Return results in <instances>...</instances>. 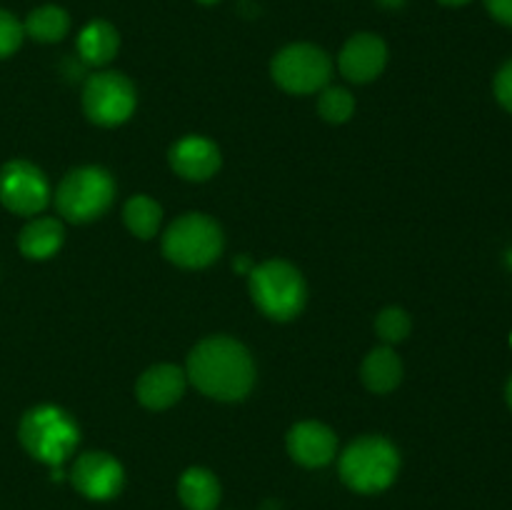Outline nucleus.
I'll use <instances>...</instances> for the list:
<instances>
[{"instance_id":"obj_14","label":"nucleus","mask_w":512,"mask_h":510,"mask_svg":"<svg viewBox=\"0 0 512 510\" xmlns=\"http://www.w3.org/2000/svg\"><path fill=\"white\" fill-rule=\"evenodd\" d=\"M188 388V375L173 363L150 365L135 383V398L148 410H168L178 403Z\"/></svg>"},{"instance_id":"obj_6","label":"nucleus","mask_w":512,"mask_h":510,"mask_svg":"<svg viewBox=\"0 0 512 510\" xmlns=\"http://www.w3.org/2000/svg\"><path fill=\"white\" fill-rule=\"evenodd\" d=\"M115 200V178L100 165H80L55 188V208L70 223H90L108 213Z\"/></svg>"},{"instance_id":"obj_24","label":"nucleus","mask_w":512,"mask_h":510,"mask_svg":"<svg viewBox=\"0 0 512 510\" xmlns=\"http://www.w3.org/2000/svg\"><path fill=\"white\" fill-rule=\"evenodd\" d=\"M493 90H495V100H498L508 113H512V58L508 63L500 65V70L495 73Z\"/></svg>"},{"instance_id":"obj_20","label":"nucleus","mask_w":512,"mask_h":510,"mask_svg":"<svg viewBox=\"0 0 512 510\" xmlns=\"http://www.w3.org/2000/svg\"><path fill=\"white\" fill-rule=\"evenodd\" d=\"M23 30L38 43H58L68 35L70 15L60 5H40L25 18Z\"/></svg>"},{"instance_id":"obj_1","label":"nucleus","mask_w":512,"mask_h":510,"mask_svg":"<svg viewBox=\"0 0 512 510\" xmlns=\"http://www.w3.org/2000/svg\"><path fill=\"white\" fill-rule=\"evenodd\" d=\"M185 375L205 398L238 403L253 390L255 363L240 340L230 335H210L190 350Z\"/></svg>"},{"instance_id":"obj_18","label":"nucleus","mask_w":512,"mask_h":510,"mask_svg":"<svg viewBox=\"0 0 512 510\" xmlns=\"http://www.w3.org/2000/svg\"><path fill=\"white\" fill-rule=\"evenodd\" d=\"M180 503L188 510H215L220 503V480L208 468H188L178 480Z\"/></svg>"},{"instance_id":"obj_25","label":"nucleus","mask_w":512,"mask_h":510,"mask_svg":"<svg viewBox=\"0 0 512 510\" xmlns=\"http://www.w3.org/2000/svg\"><path fill=\"white\" fill-rule=\"evenodd\" d=\"M485 8L498 23L512 28V0H485Z\"/></svg>"},{"instance_id":"obj_5","label":"nucleus","mask_w":512,"mask_h":510,"mask_svg":"<svg viewBox=\"0 0 512 510\" xmlns=\"http://www.w3.org/2000/svg\"><path fill=\"white\" fill-rule=\"evenodd\" d=\"M165 260L185 270H203L223 255L225 235L218 220L205 213H185L163 233Z\"/></svg>"},{"instance_id":"obj_11","label":"nucleus","mask_w":512,"mask_h":510,"mask_svg":"<svg viewBox=\"0 0 512 510\" xmlns=\"http://www.w3.org/2000/svg\"><path fill=\"white\" fill-rule=\"evenodd\" d=\"M385 65H388V45L375 33H355L338 55L340 75L355 85L378 80Z\"/></svg>"},{"instance_id":"obj_30","label":"nucleus","mask_w":512,"mask_h":510,"mask_svg":"<svg viewBox=\"0 0 512 510\" xmlns=\"http://www.w3.org/2000/svg\"><path fill=\"white\" fill-rule=\"evenodd\" d=\"M510 348H512V333H510Z\"/></svg>"},{"instance_id":"obj_26","label":"nucleus","mask_w":512,"mask_h":510,"mask_svg":"<svg viewBox=\"0 0 512 510\" xmlns=\"http://www.w3.org/2000/svg\"><path fill=\"white\" fill-rule=\"evenodd\" d=\"M375 3L385 10H400L405 3H408V0H375Z\"/></svg>"},{"instance_id":"obj_16","label":"nucleus","mask_w":512,"mask_h":510,"mask_svg":"<svg viewBox=\"0 0 512 510\" xmlns=\"http://www.w3.org/2000/svg\"><path fill=\"white\" fill-rule=\"evenodd\" d=\"M403 360L398 358L390 345H380L365 355L363 365H360V378H363L365 388L375 395L393 393L403 380Z\"/></svg>"},{"instance_id":"obj_15","label":"nucleus","mask_w":512,"mask_h":510,"mask_svg":"<svg viewBox=\"0 0 512 510\" xmlns=\"http://www.w3.org/2000/svg\"><path fill=\"white\" fill-rule=\"evenodd\" d=\"M63 243V223L58 218H48V215L33 218L18 235V248L28 260H50L53 255H58Z\"/></svg>"},{"instance_id":"obj_17","label":"nucleus","mask_w":512,"mask_h":510,"mask_svg":"<svg viewBox=\"0 0 512 510\" xmlns=\"http://www.w3.org/2000/svg\"><path fill=\"white\" fill-rule=\"evenodd\" d=\"M120 35L108 20H90L78 33V55L85 65L103 68L118 55Z\"/></svg>"},{"instance_id":"obj_3","label":"nucleus","mask_w":512,"mask_h":510,"mask_svg":"<svg viewBox=\"0 0 512 510\" xmlns=\"http://www.w3.org/2000/svg\"><path fill=\"white\" fill-rule=\"evenodd\" d=\"M248 290L255 308L270 320H293L308 303V283L288 260H265L248 273Z\"/></svg>"},{"instance_id":"obj_29","label":"nucleus","mask_w":512,"mask_h":510,"mask_svg":"<svg viewBox=\"0 0 512 510\" xmlns=\"http://www.w3.org/2000/svg\"><path fill=\"white\" fill-rule=\"evenodd\" d=\"M200 5H215V3H220V0H198Z\"/></svg>"},{"instance_id":"obj_28","label":"nucleus","mask_w":512,"mask_h":510,"mask_svg":"<svg viewBox=\"0 0 512 510\" xmlns=\"http://www.w3.org/2000/svg\"><path fill=\"white\" fill-rule=\"evenodd\" d=\"M505 400H508V405H510V410H512V375H510L508 385H505Z\"/></svg>"},{"instance_id":"obj_21","label":"nucleus","mask_w":512,"mask_h":510,"mask_svg":"<svg viewBox=\"0 0 512 510\" xmlns=\"http://www.w3.org/2000/svg\"><path fill=\"white\" fill-rule=\"evenodd\" d=\"M318 113L330 125L348 123L355 113L353 93L340 85H325L318 95Z\"/></svg>"},{"instance_id":"obj_10","label":"nucleus","mask_w":512,"mask_h":510,"mask_svg":"<svg viewBox=\"0 0 512 510\" xmlns=\"http://www.w3.org/2000/svg\"><path fill=\"white\" fill-rule=\"evenodd\" d=\"M70 483L75 485L80 495L90 500H110L123 490L125 473L120 460H115L103 450H90L83 453L73 463L70 470Z\"/></svg>"},{"instance_id":"obj_2","label":"nucleus","mask_w":512,"mask_h":510,"mask_svg":"<svg viewBox=\"0 0 512 510\" xmlns=\"http://www.w3.org/2000/svg\"><path fill=\"white\" fill-rule=\"evenodd\" d=\"M20 445L38 463L60 468L80 443V428L68 410L58 405H35L20 418Z\"/></svg>"},{"instance_id":"obj_4","label":"nucleus","mask_w":512,"mask_h":510,"mask_svg":"<svg viewBox=\"0 0 512 510\" xmlns=\"http://www.w3.org/2000/svg\"><path fill=\"white\" fill-rule=\"evenodd\" d=\"M400 470V453L383 435H363L343 450L338 460L340 480L363 495L383 493L395 483Z\"/></svg>"},{"instance_id":"obj_22","label":"nucleus","mask_w":512,"mask_h":510,"mask_svg":"<svg viewBox=\"0 0 512 510\" xmlns=\"http://www.w3.org/2000/svg\"><path fill=\"white\" fill-rule=\"evenodd\" d=\"M410 330H413V320H410V315L405 313L403 308H398V305L383 308L378 313V318H375V333H378V338L383 340L385 345L403 343L410 335Z\"/></svg>"},{"instance_id":"obj_27","label":"nucleus","mask_w":512,"mask_h":510,"mask_svg":"<svg viewBox=\"0 0 512 510\" xmlns=\"http://www.w3.org/2000/svg\"><path fill=\"white\" fill-rule=\"evenodd\" d=\"M438 3L448 5V8H460V5H468L470 0H438Z\"/></svg>"},{"instance_id":"obj_12","label":"nucleus","mask_w":512,"mask_h":510,"mask_svg":"<svg viewBox=\"0 0 512 510\" xmlns=\"http://www.w3.org/2000/svg\"><path fill=\"white\" fill-rule=\"evenodd\" d=\"M168 163L175 175L190 183H205L218 175L223 165L220 148L205 135H183L168 150Z\"/></svg>"},{"instance_id":"obj_23","label":"nucleus","mask_w":512,"mask_h":510,"mask_svg":"<svg viewBox=\"0 0 512 510\" xmlns=\"http://www.w3.org/2000/svg\"><path fill=\"white\" fill-rule=\"evenodd\" d=\"M25 38L23 23L8 10H0V60L13 55Z\"/></svg>"},{"instance_id":"obj_19","label":"nucleus","mask_w":512,"mask_h":510,"mask_svg":"<svg viewBox=\"0 0 512 510\" xmlns=\"http://www.w3.org/2000/svg\"><path fill=\"white\" fill-rule=\"evenodd\" d=\"M123 223L130 230V235L140 240H150L158 235L160 225H163V208L150 195H133L123 205Z\"/></svg>"},{"instance_id":"obj_13","label":"nucleus","mask_w":512,"mask_h":510,"mask_svg":"<svg viewBox=\"0 0 512 510\" xmlns=\"http://www.w3.org/2000/svg\"><path fill=\"white\" fill-rule=\"evenodd\" d=\"M288 455L303 468H325L338 453V438L318 420H300L288 430Z\"/></svg>"},{"instance_id":"obj_9","label":"nucleus","mask_w":512,"mask_h":510,"mask_svg":"<svg viewBox=\"0 0 512 510\" xmlns=\"http://www.w3.org/2000/svg\"><path fill=\"white\" fill-rule=\"evenodd\" d=\"M53 190L43 170L28 160H10L0 170V203L15 215L35 218L48 208Z\"/></svg>"},{"instance_id":"obj_7","label":"nucleus","mask_w":512,"mask_h":510,"mask_svg":"<svg viewBox=\"0 0 512 510\" xmlns=\"http://www.w3.org/2000/svg\"><path fill=\"white\" fill-rule=\"evenodd\" d=\"M275 85L290 95L320 93L330 83L333 60L323 48L313 43H290L278 50L270 63Z\"/></svg>"},{"instance_id":"obj_8","label":"nucleus","mask_w":512,"mask_h":510,"mask_svg":"<svg viewBox=\"0 0 512 510\" xmlns=\"http://www.w3.org/2000/svg\"><path fill=\"white\" fill-rule=\"evenodd\" d=\"M138 105V93L128 75L118 70L93 73L83 85V113L100 128H115L130 120Z\"/></svg>"}]
</instances>
